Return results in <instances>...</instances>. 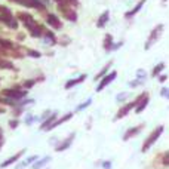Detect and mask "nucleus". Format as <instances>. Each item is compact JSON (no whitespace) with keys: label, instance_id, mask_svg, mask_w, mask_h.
<instances>
[{"label":"nucleus","instance_id":"1","mask_svg":"<svg viewBox=\"0 0 169 169\" xmlns=\"http://www.w3.org/2000/svg\"><path fill=\"white\" fill-rule=\"evenodd\" d=\"M165 132V126L163 125H159V126H156L154 129L148 134V136H147L146 140H144V142H142V146H141V153H147L150 148H151L156 142H157V140L162 136V134Z\"/></svg>","mask_w":169,"mask_h":169},{"label":"nucleus","instance_id":"2","mask_svg":"<svg viewBox=\"0 0 169 169\" xmlns=\"http://www.w3.org/2000/svg\"><path fill=\"white\" fill-rule=\"evenodd\" d=\"M24 28H25V31H27V34L30 37H33V39H40V37L43 36V30L46 28V25L39 23V21L34 18L33 21L24 24Z\"/></svg>","mask_w":169,"mask_h":169},{"label":"nucleus","instance_id":"3","mask_svg":"<svg viewBox=\"0 0 169 169\" xmlns=\"http://www.w3.org/2000/svg\"><path fill=\"white\" fill-rule=\"evenodd\" d=\"M163 30H165L163 24H157V25H156V27H154L151 31L148 33V37H147L146 43H144V51L151 49L153 46L157 43L159 39H160V37H162V34H163Z\"/></svg>","mask_w":169,"mask_h":169},{"label":"nucleus","instance_id":"4","mask_svg":"<svg viewBox=\"0 0 169 169\" xmlns=\"http://www.w3.org/2000/svg\"><path fill=\"white\" fill-rule=\"evenodd\" d=\"M0 96H5V98H9L12 101H21L24 98L28 96V90L24 89H13V88H3L0 90Z\"/></svg>","mask_w":169,"mask_h":169},{"label":"nucleus","instance_id":"5","mask_svg":"<svg viewBox=\"0 0 169 169\" xmlns=\"http://www.w3.org/2000/svg\"><path fill=\"white\" fill-rule=\"evenodd\" d=\"M9 2H12V3H15V5H21L24 6V8H30V9H36L37 12H40V13H48V8H46L42 2H39V0H9Z\"/></svg>","mask_w":169,"mask_h":169},{"label":"nucleus","instance_id":"6","mask_svg":"<svg viewBox=\"0 0 169 169\" xmlns=\"http://www.w3.org/2000/svg\"><path fill=\"white\" fill-rule=\"evenodd\" d=\"M45 17V25H48V28H51L54 31H59L62 30L64 27V23H62V19L56 13H52V12H48L43 15Z\"/></svg>","mask_w":169,"mask_h":169},{"label":"nucleus","instance_id":"7","mask_svg":"<svg viewBox=\"0 0 169 169\" xmlns=\"http://www.w3.org/2000/svg\"><path fill=\"white\" fill-rule=\"evenodd\" d=\"M56 9L64 19H67L70 23H77L79 15H77V11L74 8H71V6H56Z\"/></svg>","mask_w":169,"mask_h":169},{"label":"nucleus","instance_id":"8","mask_svg":"<svg viewBox=\"0 0 169 169\" xmlns=\"http://www.w3.org/2000/svg\"><path fill=\"white\" fill-rule=\"evenodd\" d=\"M135 105H136L135 100H132V101H129V102H125V104H122V107L117 110L116 116H114V119H113V122H117V120H122L123 117H126V116H128V114H129V113L135 108Z\"/></svg>","mask_w":169,"mask_h":169},{"label":"nucleus","instance_id":"9","mask_svg":"<svg viewBox=\"0 0 169 169\" xmlns=\"http://www.w3.org/2000/svg\"><path fill=\"white\" fill-rule=\"evenodd\" d=\"M116 79H117V71H116V70H113V71H110L108 74H105V76H104L100 82H98L95 92H101V90H104L107 86H110V84H111Z\"/></svg>","mask_w":169,"mask_h":169},{"label":"nucleus","instance_id":"10","mask_svg":"<svg viewBox=\"0 0 169 169\" xmlns=\"http://www.w3.org/2000/svg\"><path fill=\"white\" fill-rule=\"evenodd\" d=\"M27 153V148H23V150H19L18 153H15V154H12L11 157H8L6 160H3L2 163H0V169H5V168H9V166H12V165L18 163L19 160H21V157H23L24 154Z\"/></svg>","mask_w":169,"mask_h":169},{"label":"nucleus","instance_id":"11","mask_svg":"<svg viewBox=\"0 0 169 169\" xmlns=\"http://www.w3.org/2000/svg\"><path fill=\"white\" fill-rule=\"evenodd\" d=\"M74 138H76V132L73 131V132H70V134H68V136L65 138V140L59 141V144L55 147V151L56 153H62V151H65V150H68L70 147L73 146Z\"/></svg>","mask_w":169,"mask_h":169},{"label":"nucleus","instance_id":"12","mask_svg":"<svg viewBox=\"0 0 169 169\" xmlns=\"http://www.w3.org/2000/svg\"><path fill=\"white\" fill-rule=\"evenodd\" d=\"M144 128H146V123H140L138 126H131L129 129L125 131L122 140H123V141H129V140H132V138H135L136 135H140L141 132L144 131Z\"/></svg>","mask_w":169,"mask_h":169},{"label":"nucleus","instance_id":"13","mask_svg":"<svg viewBox=\"0 0 169 169\" xmlns=\"http://www.w3.org/2000/svg\"><path fill=\"white\" fill-rule=\"evenodd\" d=\"M86 79H88V74H86V73L79 74L77 77H74V79L67 80V82H65V84H64V89H65V90H71L73 88H76L77 84H82Z\"/></svg>","mask_w":169,"mask_h":169},{"label":"nucleus","instance_id":"14","mask_svg":"<svg viewBox=\"0 0 169 169\" xmlns=\"http://www.w3.org/2000/svg\"><path fill=\"white\" fill-rule=\"evenodd\" d=\"M73 116H74V111H70V113H67V114H64V116H59V117L56 119L55 122L51 125V128L48 129V132H51V131H54L55 128H58V126H61V125L70 122V120L73 119Z\"/></svg>","mask_w":169,"mask_h":169},{"label":"nucleus","instance_id":"15","mask_svg":"<svg viewBox=\"0 0 169 169\" xmlns=\"http://www.w3.org/2000/svg\"><path fill=\"white\" fill-rule=\"evenodd\" d=\"M148 102H150V94L146 90V94H144V96L140 100V102L135 105V108H134V111H135V114H141V113L144 111L147 107H148Z\"/></svg>","mask_w":169,"mask_h":169},{"label":"nucleus","instance_id":"16","mask_svg":"<svg viewBox=\"0 0 169 169\" xmlns=\"http://www.w3.org/2000/svg\"><path fill=\"white\" fill-rule=\"evenodd\" d=\"M58 117H59V113H58V111H54L51 116H49V117L46 119V120H43V122L40 123L39 131H42V132H48V129L51 128V125L54 123V122H55Z\"/></svg>","mask_w":169,"mask_h":169},{"label":"nucleus","instance_id":"17","mask_svg":"<svg viewBox=\"0 0 169 169\" xmlns=\"http://www.w3.org/2000/svg\"><path fill=\"white\" fill-rule=\"evenodd\" d=\"M146 2H147V0H138V3H136V5L134 6L132 9H131V11L125 12V19H132V18L135 17L136 13H138V12L142 9V6L146 5Z\"/></svg>","mask_w":169,"mask_h":169},{"label":"nucleus","instance_id":"18","mask_svg":"<svg viewBox=\"0 0 169 169\" xmlns=\"http://www.w3.org/2000/svg\"><path fill=\"white\" fill-rule=\"evenodd\" d=\"M110 23V11H104L101 13V15H100V17H98V19H96V28H100V30H101V28H105L107 27V24Z\"/></svg>","mask_w":169,"mask_h":169},{"label":"nucleus","instance_id":"19","mask_svg":"<svg viewBox=\"0 0 169 169\" xmlns=\"http://www.w3.org/2000/svg\"><path fill=\"white\" fill-rule=\"evenodd\" d=\"M113 45H114V37H113V34L105 33L104 34V40H102V49H104V52L110 54V52L113 51Z\"/></svg>","mask_w":169,"mask_h":169},{"label":"nucleus","instance_id":"20","mask_svg":"<svg viewBox=\"0 0 169 169\" xmlns=\"http://www.w3.org/2000/svg\"><path fill=\"white\" fill-rule=\"evenodd\" d=\"M15 18L18 19V23L19 24H27V23H30V21H33L34 19V17L30 13V12H25V11H18L17 13H15Z\"/></svg>","mask_w":169,"mask_h":169},{"label":"nucleus","instance_id":"21","mask_svg":"<svg viewBox=\"0 0 169 169\" xmlns=\"http://www.w3.org/2000/svg\"><path fill=\"white\" fill-rule=\"evenodd\" d=\"M51 160H52L51 156H43V157H39L33 165H31V169H45L46 166L49 165Z\"/></svg>","mask_w":169,"mask_h":169},{"label":"nucleus","instance_id":"22","mask_svg":"<svg viewBox=\"0 0 169 169\" xmlns=\"http://www.w3.org/2000/svg\"><path fill=\"white\" fill-rule=\"evenodd\" d=\"M113 62H114V61H113V59H110V61H108L107 64H105V65H104V67H102L101 70H100V71H98V73L95 74V77H94V80H95L96 83H98V82H100V80H101L102 77L105 76V74H108V73H110V71H111L110 68H111Z\"/></svg>","mask_w":169,"mask_h":169},{"label":"nucleus","instance_id":"23","mask_svg":"<svg viewBox=\"0 0 169 169\" xmlns=\"http://www.w3.org/2000/svg\"><path fill=\"white\" fill-rule=\"evenodd\" d=\"M165 68H166V64H165V62H159V64H156V65L153 67V70H151V73H150V76H151V77H157L159 74L163 73Z\"/></svg>","mask_w":169,"mask_h":169},{"label":"nucleus","instance_id":"24","mask_svg":"<svg viewBox=\"0 0 169 169\" xmlns=\"http://www.w3.org/2000/svg\"><path fill=\"white\" fill-rule=\"evenodd\" d=\"M92 101H94V100H92V98H88V100H84L83 102H80V104H77V105H76V108H74V111H84V110H86V108H89L90 105H92Z\"/></svg>","mask_w":169,"mask_h":169},{"label":"nucleus","instance_id":"25","mask_svg":"<svg viewBox=\"0 0 169 169\" xmlns=\"http://www.w3.org/2000/svg\"><path fill=\"white\" fill-rule=\"evenodd\" d=\"M36 122H39V117L33 114V113H25V117H24V123L27 125V126H31L34 125Z\"/></svg>","mask_w":169,"mask_h":169},{"label":"nucleus","instance_id":"26","mask_svg":"<svg viewBox=\"0 0 169 169\" xmlns=\"http://www.w3.org/2000/svg\"><path fill=\"white\" fill-rule=\"evenodd\" d=\"M42 52L37 51V49H31V48H25V56H30V58H34V59H39L42 58Z\"/></svg>","mask_w":169,"mask_h":169},{"label":"nucleus","instance_id":"27","mask_svg":"<svg viewBox=\"0 0 169 169\" xmlns=\"http://www.w3.org/2000/svg\"><path fill=\"white\" fill-rule=\"evenodd\" d=\"M131 96V92H119L117 95H116V101L119 104H125V102H128V98Z\"/></svg>","mask_w":169,"mask_h":169},{"label":"nucleus","instance_id":"28","mask_svg":"<svg viewBox=\"0 0 169 169\" xmlns=\"http://www.w3.org/2000/svg\"><path fill=\"white\" fill-rule=\"evenodd\" d=\"M36 83H37V82L34 80V77H31V79H25L23 83H21V88H23V89H25V90H30L31 88H34V86H36Z\"/></svg>","mask_w":169,"mask_h":169},{"label":"nucleus","instance_id":"29","mask_svg":"<svg viewBox=\"0 0 169 169\" xmlns=\"http://www.w3.org/2000/svg\"><path fill=\"white\" fill-rule=\"evenodd\" d=\"M148 77V73H147L144 68H138L135 71V79L141 80V82H146V79Z\"/></svg>","mask_w":169,"mask_h":169},{"label":"nucleus","instance_id":"30","mask_svg":"<svg viewBox=\"0 0 169 169\" xmlns=\"http://www.w3.org/2000/svg\"><path fill=\"white\" fill-rule=\"evenodd\" d=\"M159 159H160V165H162V166L169 168V150L168 151H165V153H162V154L159 156Z\"/></svg>","mask_w":169,"mask_h":169},{"label":"nucleus","instance_id":"31","mask_svg":"<svg viewBox=\"0 0 169 169\" xmlns=\"http://www.w3.org/2000/svg\"><path fill=\"white\" fill-rule=\"evenodd\" d=\"M8 125H9V128H11L12 131H15V129H18V126L21 125V120H19V119L12 117V119H9V122H8Z\"/></svg>","mask_w":169,"mask_h":169},{"label":"nucleus","instance_id":"32","mask_svg":"<svg viewBox=\"0 0 169 169\" xmlns=\"http://www.w3.org/2000/svg\"><path fill=\"white\" fill-rule=\"evenodd\" d=\"M70 43H71V39L68 36H59L58 37V45L59 46H68Z\"/></svg>","mask_w":169,"mask_h":169},{"label":"nucleus","instance_id":"33","mask_svg":"<svg viewBox=\"0 0 169 169\" xmlns=\"http://www.w3.org/2000/svg\"><path fill=\"white\" fill-rule=\"evenodd\" d=\"M144 83H146V82H141V80H138V79H134V80H131L129 83H128V86H129V88H132V89H135V88L144 86Z\"/></svg>","mask_w":169,"mask_h":169},{"label":"nucleus","instance_id":"34","mask_svg":"<svg viewBox=\"0 0 169 169\" xmlns=\"http://www.w3.org/2000/svg\"><path fill=\"white\" fill-rule=\"evenodd\" d=\"M52 113H54V111H52V110H49V108H48V110H45V111L42 113L40 116H37V117H39V122H40V123H42L43 120H46V119H48V117H49V116H51Z\"/></svg>","mask_w":169,"mask_h":169},{"label":"nucleus","instance_id":"35","mask_svg":"<svg viewBox=\"0 0 169 169\" xmlns=\"http://www.w3.org/2000/svg\"><path fill=\"white\" fill-rule=\"evenodd\" d=\"M39 157H40L39 154H31V156H28V157H25V159H24V160L27 162V165H28V166H31V165H33L34 162H36V160H37V159H39Z\"/></svg>","mask_w":169,"mask_h":169},{"label":"nucleus","instance_id":"36","mask_svg":"<svg viewBox=\"0 0 169 169\" xmlns=\"http://www.w3.org/2000/svg\"><path fill=\"white\" fill-rule=\"evenodd\" d=\"M100 166H101V169H111L113 168V162L111 160H101Z\"/></svg>","mask_w":169,"mask_h":169},{"label":"nucleus","instance_id":"37","mask_svg":"<svg viewBox=\"0 0 169 169\" xmlns=\"http://www.w3.org/2000/svg\"><path fill=\"white\" fill-rule=\"evenodd\" d=\"M160 96H162V98H165V100H169V88L163 86V88L160 89Z\"/></svg>","mask_w":169,"mask_h":169},{"label":"nucleus","instance_id":"38","mask_svg":"<svg viewBox=\"0 0 169 169\" xmlns=\"http://www.w3.org/2000/svg\"><path fill=\"white\" fill-rule=\"evenodd\" d=\"M56 6H70V0H51Z\"/></svg>","mask_w":169,"mask_h":169},{"label":"nucleus","instance_id":"39","mask_svg":"<svg viewBox=\"0 0 169 169\" xmlns=\"http://www.w3.org/2000/svg\"><path fill=\"white\" fill-rule=\"evenodd\" d=\"M25 37H27V34L23 33V31H18V33H17V40H18V43H24Z\"/></svg>","mask_w":169,"mask_h":169},{"label":"nucleus","instance_id":"40","mask_svg":"<svg viewBox=\"0 0 169 169\" xmlns=\"http://www.w3.org/2000/svg\"><path fill=\"white\" fill-rule=\"evenodd\" d=\"M125 45V42L123 40H119V42H114V45H113V51L111 52H116V51H119L122 46Z\"/></svg>","mask_w":169,"mask_h":169},{"label":"nucleus","instance_id":"41","mask_svg":"<svg viewBox=\"0 0 169 169\" xmlns=\"http://www.w3.org/2000/svg\"><path fill=\"white\" fill-rule=\"evenodd\" d=\"M166 80H168V76H166V74H159L157 76V82L159 83H165V82H166Z\"/></svg>","mask_w":169,"mask_h":169},{"label":"nucleus","instance_id":"42","mask_svg":"<svg viewBox=\"0 0 169 169\" xmlns=\"http://www.w3.org/2000/svg\"><path fill=\"white\" fill-rule=\"evenodd\" d=\"M3 146H5V135H3V129L0 128V150Z\"/></svg>","mask_w":169,"mask_h":169},{"label":"nucleus","instance_id":"43","mask_svg":"<svg viewBox=\"0 0 169 169\" xmlns=\"http://www.w3.org/2000/svg\"><path fill=\"white\" fill-rule=\"evenodd\" d=\"M34 80H36L37 83H40V82H45L46 77H45V74L42 73V74H39V76H36V77H34Z\"/></svg>","mask_w":169,"mask_h":169},{"label":"nucleus","instance_id":"44","mask_svg":"<svg viewBox=\"0 0 169 169\" xmlns=\"http://www.w3.org/2000/svg\"><path fill=\"white\" fill-rule=\"evenodd\" d=\"M49 144H51V146H54V147H56L58 144H59V140H58L56 136H54V138H51V140H49Z\"/></svg>","mask_w":169,"mask_h":169},{"label":"nucleus","instance_id":"45","mask_svg":"<svg viewBox=\"0 0 169 169\" xmlns=\"http://www.w3.org/2000/svg\"><path fill=\"white\" fill-rule=\"evenodd\" d=\"M6 111H8V108L3 107V105H0V114H6Z\"/></svg>","mask_w":169,"mask_h":169},{"label":"nucleus","instance_id":"46","mask_svg":"<svg viewBox=\"0 0 169 169\" xmlns=\"http://www.w3.org/2000/svg\"><path fill=\"white\" fill-rule=\"evenodd\" d=\"M0 34H2V25H0Z\"/></svg>","mask_w":169,"mask_h":169},{"label":"nucleus","instance_id":"47","mask_svg":"<svg viewBox=\"0 0 169 169\" xmlns=\"http://www.w3.org/2000/svg\"><path fill=\"white\" fill-rule=\"evenodd\" d=\"M163 2H168V0H163Z\"/></svg>","mask_w":169,"mask_h":169}]
</instances>
